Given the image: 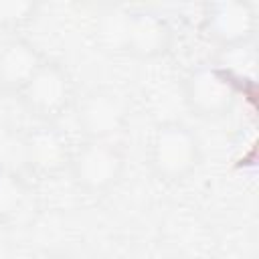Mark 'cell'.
I'll return each mask as SVG.
<instances>
[{
	"instance_id": "cell-1",
	"label": "cell",
	"mask_w": 259,
	"mask_h": 259,
	"mask_svg": "<svg viewBox=\"0 0 259 259\" xmlns=\"http://www.w3.org/2000/svg\"><path fill=\"white\" fill-rule=\"evenodd\" d=\"M148 166L156 180L182 184L202 166V144L196 132L180 121H160L148 142Z\"/></svg>"
},
{
	"instance_id": "cell-2",
	"label": "cell",
	"mask_w": 259,
	"mask_h": 259,
	"mask_svg": "<svg viewBox=\"0 0 259 259\" xmlns=\"http://www.w3.org/2000/svg\"><path fill=\"white\" fill-rule=\"evenodd\" d=\"M115 32L103 40L105 47H113L138 61H156L172 53L176 42V32L166 16L156 10L136 8L113 12Z\"/></svg>"
},
{
	"instance_id": "cell-3",
	"label": "cell",
	"mask_w": 259,
	"mask_h": 259,
	"mask_svg": "<svg viewBox=\"0 0 259 259\" xmlns=\"http://www.w3.org/2000/svg\"><path fill=\"white\" fill-rule=\"evenodd\" d=\"M127 156L115 140H83L73 148L67 172L79 190L101 196L123 180Z\"/></svg>"
},
{
	"instance_id": "cell-4",
	"label": "cell",
	"mask_w": 259,
	"mask_h": 259,
	"mask_svg": "<svg viewBox=\"0 0 259 259\" xmlns=\"http://www.w3.org/2000/svg\"><path fill=\"white\" fill-rule=\"evenodd\" d=\"M237 97V79L223 65L198 63L182 79V101L196 117L221 119L235 109Z\"/></svg>"
},
{
	"instance_id": "cell-5",
	"label": "cell",
	"mask_w": 259,
	"mask_h": 259,
	"mask_svg": "<svg viewBox=\"0 0 259 259\" xmlns=\"http://www.w3.org/2000/svg\"><path fill=\"white\" fill-rule=\"evenodd\" d=\"M16 99L36 123H57L69 109H73L77 93L69 69L61 61L47 57Z\"/></svg>"
},
{
	"instance_id": "cell-6",
	"label": "cell",
	"mask_w": 259,
	"mask_h": 259,
	"mask_svg": "<svg viewBox=\"0 0 259 259\" xmlns=\"http://www.w3.org/2000/svg\"><path fill=\"white\" fill-rule=\"evenodd\" d=\"M75 123L83 140H115L127 127L130 97L109 85H99L75 99Z\"/></svg>"
},
{
	"instance_id": "cell-7",
	"label": "cell",
	"mask_w": 259,
	"mask_h": 259,
	"mask_svg": "<svg viewBox=\"0 0 259 259\" xmlns=\"http://www.w3.org/2000/svg\"><path fill=\"white\" fill-rule=\"evenodd\" d=\"M202 36L223 51H241L257 32V6L249 0H212L202 4Z\"/></svg>"
},
{
	"instance_id": "cell-8",
	"label": "cell",
	"mask_w": 259,
	"mask_h": 259,
	"mask_svg": "<svg viewBox=\"0 0 259 259\" xmlns=\"http://www.w3.org/2000/svg\"><path fill=\"white\" fill-rule=\"evenodd\" d=\"M73 146L55 123H36L22 136V160L30 174L53 178L69 168Z\"/></svg>"
},
{
	"instance_id": "cell-9",
	"label": "cell",
	"mask_w": 259,
	"mask_h": 259,
	"mask_svg": "<svg viewBox=\"0 0 259 259\" xmlns=\"http://www.w3.org/2000/svg\"><path fill=\"white\" fill-rule=\"evenodd\" d=\"M45 59L47 57L32 40L20 34L4 38L0 42V89L16 97L40 69Z\"/></svg>"
},
{
	"instance_id": "cell-10",
	"label": "cell",
	"mask_w": 259,
	"mask_h": 259,
	"mask_svg": "<svg viewBox=\"0 0 259 259\" xmlns=\"http://www.w3.org/2000/svg\"><path fill=\"white\" fill-rule=\"evenodd\" d=\"M30 186L14 168L0 164V225L14 221L28 202Z\"/></svg>"
},
{
	"instance_id": "cell-11",
	"label": "cell",
	"mask_w": 259,
	"mask_h": 259,
	"mask_svg": "<svg viewBox=\"0 0 259 259\" xmlns=\"http://www.w3.org/2000/svg\"><path fill=\"white\" fill-rule=\"evenodd\" d=\"M40 4L28 0H0V28L16 34L38 16Z\"/></svg>"
},
{
	"instance_id": "cell-12",
	"label": "cell",
	"mask_w": 259,
	"mask_h": 259,
	"mask_svg": "<svg viewBox=\"0 0 259 259\" xmlns=\"http://www.w3.org/2000/svg\"><path fill=\"white\" fill-rule=\"evenodd\" d=\"M40 259H77V257L71 255V253H65V251H53V253L42 255Z\"/></svg>"
}]
</instances>
